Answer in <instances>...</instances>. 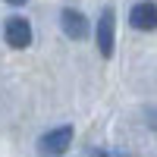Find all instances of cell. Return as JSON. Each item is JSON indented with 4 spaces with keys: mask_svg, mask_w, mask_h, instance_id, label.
I'll list each match as a JSON object with an SVG mask.
<instances>
[{
    "mask_svg": "<svg viewBox=\"0 0 157 157\" xmlns=\"http://www.w3.org/2000/svg\"><path fill=\"white\" fill-rule=\"evenodd\" d=\"M6 3H25V0H6Z\"/></svg>",
    "mask_w": 157,
    "mask_h": 157,
    "instance_id": "6",
    "label": "cell"
},
{
    "mask_svg": "<svg viewBox=\"0 0 157 157\" xmlns=\"http://www.w3.org/2000/svg\"><path fill=\"white\" fill-rule=\"evenodd\" d=\"M3 38H6V44H10V47H16V50L29 47V44H32V22H29V19H22V16L6 19Z\"/></svg>",
    "mask_w": 157,
    "mask_h": 157,
    "instance_id": "2",
    "label": "cell"
},
{
    "mask_svg": "<svg viewBox=\"0 0 157 157\" xmlns=\"http://www.w3.org/2000/svg\"><path fill=\"white\" fill-rule=\"evenodd\" d=\"M129 22H132V29H138V32H154L157 29V3L154 0L135 3L132 13H129Z\"/></svg>",
    "mask_w": 157,
    "mask_h": 157,
    "instance_id": "3",
    "label": "cell"
},
{
    "mask_svg": "<svg viewBox=\"0 0 157 157\" xmlns=\"http://www.w3.org/2000/svg\"><path fill=\"white\" fill-rule=\"evenodd\" d=\"M60 25H63V32H66L72 41H82V38L88 35V19H85L78 10H69V6H66V10L60 13Z\"/></svg>",
    "mask_w": 157,
    "mask_h": 157,
    "instance_id": "5",
    "label": "cell"
},
{
    "mask_svg": "<svg viewBox=\"0 0 157 157\" xmlns=\"http://www.w3.org/2000/svg\"><path fill=\"white\" fill-rule=\"evenodd\" d=\"M113 29H116V16H113V10L107 6L101 13V19H98V32H94V38H98V50L104 57H110L113 54Z\"/></svg>",
    "mask_w": 157,
    "mask_h": 157,
    "instance_id": "4",
    "label": "cell"
},
{
    "mask_svg": "<svg viewBox=\"0 0 157 157\" xmlns=\"http://www.w3.org/2000/svg\"><path fill=\"white\" fill-rule=\"evenodd\" d=\"M72 145V126H60V129H50V132L41 135V141H38V148H41V154H50V157H57L63 154Z\"/></svg>",
    "mask_w": 157,
    "mask_h": 157,
    "instance_id": "1",
    "label": "cell"
}]
</instances>
